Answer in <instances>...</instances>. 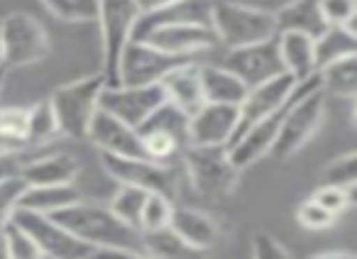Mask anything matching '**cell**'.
<instances>
[{
  "instance_id": "obj_3",
  "label": "cell",
  "mask_w": 357,
  "mask_h": 259,
  "mask_svg": "<svg viewBox=\"0 0 357 259\" xmlns=\"http://www.w3.org/2000/svg\"><path fill=\"white\" fill-rule=\"evenodd\" d=\"M211 30L218 37V45H225L228 49L277 37L274 13L235 0H211Z\"/></svg>"
},
{
  "instance_id": "obj_26",
  "label": "cell",
  "mask_w": 357,
  "mask_h": 259,
  "mask_svg": "<svg viewBox=\"0 0 357 259\" xmlns=\"http://www.w3.org/2000/svg\"><path fill=\"white\" fill-rule=\"evenodd\" d=\"M142 254L149 259H201V249L186 244L172 228L142 233Z\"/></svg>"
},
{
  "instance_id": "obj_15",
  "label": "cell",
  "mask_w": 357,
  "mask_h": 259,
  "mask_svg": "<svg viewBox=\"0 0 357 259\" xmlns=\"http://www.w3.org/2000/svg\"><path fill=\"white\" fill-rule=\"evenodd\" d=\"M169 25H211V0H178L152 13H139L130 40L142 42L149 32Z\"/></svg>"
},
{
  "instance_id": "obj_11",
  "label": "cell",
  "mask_w": 357,
  "mask_h": 259,
  "mask_svg": "<svg viewBox=\"0 0 357 259\" xmlns=\"http://www.w3.org/2000/svg\"><path fill=\"white\" fill-rule=\"evenodd\" d=\"M167 100L162 84L154 86H105L100 91L98 110L118 118L120 123L137 130L159 105Z\"/></svg>"
},
{
  "instance_id": "obj_38",
  "label": "cell",
  "mask_w": 357,
  "mask_h": 259,
  "mask_svg": "<svg viewBox=\"0 0 357 259\" xmlns=\"http://www.w3.org/2000/svg\"><path fill=\"white\" fill-rule=\"evenodd\" d=\"M296 220L298 225H303L306 230H328L335 223V215L328 213L323 205H318L313 198H306L296 210Z\"/></svg>"
},
{
  "instance_id": "obj_40",
  "label": "cell",
  "mask_w": 357,
  "mask_h": 259,
  "mask_svg": "<svg viewBox=\"0 0 357 259\" xmlns=\"http://www.w3.org/2000/svg\"><path fill=\"white\" fill-rule=\"evenodd\" d=\"M252 259H291V254L274 235L262 230L252 235Z\"/></svg>"
},
{
  "instance_id": "obj_7",
  "label": "cell",
  "mask_w": 357,
  "mask_h": 259,
  "mask_svg": "<svg viewBox=\"0 0 357 259\" xmlns=\"http://www.w3.org/2000/svg\"><path fill=\"white\" fill-rule=\"evenodd\" d=\"M196 61L194 56H176L147 45L130 40L118 61V86H154L162 84L172 71Z\"/></svg>"
},
{
  "instance_id": "obj_29",
  "label": "cell",
  "mask_w": 357,
  "mask_h": 259,
  "mask_svg": "<svg viewBox=\"0 0 357 259\" xmlns=\"http://www.w3.org/2000/svg\"><path fill=\"white\" fill-rule=\"evenodd\" d=\"M144 198H147V191L120 184V189L115 191V196H113V201H110L108 208L113 210V213L118 215L125 225L139 230V213H142Z\"/></svg>"
},
{
  "instance_id": "obj_27",
  "label": "cell",
  "mask_w": 357,
  "mask_h": 259,
  "mask_svg": "<svg viewBox=\"0 0 357 259\" xmlns=\"http://www.w3.org/2000/svg\"><path fill=\"white\" fill-rule=\"evenodd\" d=\"M318 74L323 93L340 95V98L355 100L357 93V54L342 56V59L333 61V64L323 66Z\"/></svg>"
},
{
  "instance_id": "obj_32",
  "label": "cell",
  "mask_w": 357,
  "mask_h": 259,
  "mask_svg": "<svg viewBox=\"0 0 357 259\" xmlns=\"http://www.w3.org/2000/svg\"><path fill=\"white\" fill-rule=\"evenodd\" d=\"M174 213V201L159 194H147L139 213V233H154V230L169 228Z\"/></svg>"
},
{
  "instance_id": "obj_25",
  "label": "cell",
  "mask_w": 357,
  "mask_h": 259,
  "mask_svg": "<svg viewBox=\"0 0 357 259\" xmlns=\"http://www.w3.org/2000/svg\"><path fill=\"white\" fill-rule=\"evenodd\" d=\"M350 54H357L355 27H326V32L313 40V64H316V71H321L323 66Z\"/></svg>"
},
{
  "instance_id": "obj_12",
  "label": "cell",
  "mask_w": 357,
  "mask_h": 259,
  "mask_svg": "<svg viewBox=\"0 0 357 259\" xmlns=\"http://www.w3.org/2000/svg\"><path fill=\"white\" fill-rule=\"evenodd\" d=\"M223 69L238 76L248 88H255V86L267 84V81L287 74L282 64V54H279L277 37H269V40L257 42V45L230 49L223 61Z\"/></svg>"
},
{
  "instance_id": "obj_23",
  "label": "cell",
  "mask_w": 357,
  "mask_h": 259,
  "mask_svg": "<svg viewBox=\"0 0 357 259\" xmlns=\"http://www.w3.org/2000/svg\"><path fill=\"white\" fill-rule=\"evenodd\" d=\"M279 54H282L284 71L294 76V81H306L316 76V64H313V40L301 32H282L277 35Z\"/></svg>"
},
{
  "instance_id": "obj_14",
  "label": "cell",
  "mask_w": 357,
  "mask_h": 259,
  "mask_svg": "<svg viewBox=\"0 0 357 259\" xmlns=\"http://www.w3.org/2000/svg\"><path fill=\"white\" fill-rule=\"evenodd\" d=\"M294 88H296V81L289 74H282V76H277V79L267 81V84H259V86H255V88H250L245 100L238 105V125H235V135H233V140H230V145L243 135L245 130L252 127L257 120H262L264 115L277 110L279 105L291 95Z\"/></svg>"
},
{
  "instance_id": "obj_37",
  "label": "cell",
  "mask_w": 357,
  "mask_h": 259,
  "mask_svg": "<svg viewBox=\"0 0 357 259\" xmlns=\"http://www.w3.org/2000/svg\"><path fill=\"white\" fill-rule=\"evenodd\" d=\"M3 235H6L10 259H42L40 249H37V244L32 242V237L25 233V230L17 228L13 220L3 228Z\"/></svg>"
},
{
  "instance_id": "obj_24",
  "label": "cell",
  "mask_w": 357,
  "mask_h": 259,
  "mask_svg": "<svg viewBox=\"0 0 357 259\" xmlns=\"http://www.w3.org/2000/svg\"><path fill=\"white\" fill-rule=\"evenodd\" d=\"M81 201V194L71 184L66 186H27L22 194L17 208L30 210V213L52 215L56 210L66 208V205Z\"/></svg>"
},
{
  "instance_id": "obj_9",
  "label": "cell",
  "mask_w": 357,
  "mask_h": 259,
  "mask_svg": "<svg viewBox=\"0 0 357 259\" xmlns=\"http://www.w3.org/2000/svg\"><path fill=\"white\" fill-rule=\"evenodd\" d=\"M13 223L25 230L37 244L42 259H93L96 249L91 244L81 242L79 237L61 228L50 215L30 213V210H15Z\"/></svg>"
},
{
  "instance_id": "obj_2",
  "label": "cell",
  "mask_w": 357,
  "mask_h": 259,
  "mask_svg": "<svg viewBox=\"0 0 357 259\" xmlns=\"http://www.w3.org/2000/svg\"><path fill=\"white\" fill-rule=\"evenodd\" d=\"M323 113H326V93L321 91L318 74L306 81H298V93L284 113L277 140H274L269 155H274L279 162L291 159L318 132L323 123Z\"/></svg>"
},
{
  "instance_id": "obj_21",
  "label": "cell",
  "mask_w": 357,
  "mask_h": 259,
  "mask_svg": "<svg viewBox=\"0 0 357 259\" xmlns=\"http://www.w3.org/2000/svg\"><path fill=\"white\" fill-rule=\"evenodd\" d=\"M274 25H277V35L282 32H301L316 40L318 35L326 32V20L321 15L318 0H291L284 8L274 13Z\"/></svg>"
},
{
  "instance_id": "obj_1",
  "label": "cell",
  "mask_w": 357,
  "mask_h": 259,
  "mask_svg": "<svg viewBox=\"0 0 357 259\" xmlns=\"http://www.w3.org/2000/svg\"><path fill=\"white\" fill-rule=\"evenodd\" d=\"M52 220L69 230L81 242L98 249H128V252H142V233L125 225L110 208L98 203H86L84 198L66 208L50 215Z\"/></svg>"
},
{
  "instance_id": "obj_42",
  "label": "cell",
  "mask_w": 357,
  "mask_h": 259,
  "mask_svg": "<svg viewBox=\"0 0 357 259\" xmlns=\"http://www.w3.org/2000/svg\"><path fill=\"white\" fill-rule=\"evenodd\" d=\"M135 3H137L139 13H152V10H159V8L172 6V3H178V0H135Z\"/></svg>"
},
{
  "instance_id": "obj_30",
  "label": "cell",
  "mask_w": 357,
  "mask_h": 259,
  "mask_svg": "<svg viewBox=\"0 0 357 259\" xmlns=\"http://www.w3.org/2000/svg\"><path fill=\"white\" fill-rule=\"evenodd\" d=\"M355 181H357V155L355 152H345V155L335 157V159L323 166L318 186H337V189L355 191Z\"/></svg>"
},
{
  "instance_id": "obj_20",
  "label": "cell",
  "mask_w": 357,
  "mask_h": 259,
  "mask_svg": "<svg viewBox=\"0 0 357 259\" xmlns=\"http://www.w3.org/2000/svg\"><path fill=\"white\" fill-rule=\"evenodd\" d=\"M199 81H201V93H204V103L240 105L250 91L238 76L230 74L223 66L199 64Z\"/></svg>"
},
{
  "instance_id": "obj_43",
  "label": "cell",
  "mask_w": 357,
  "mask_h": 259,
  "mask_svg": "<svg viewBox=\"0 0 357 259\" xmlns=\"http://www.w3.org/2000/svg\"><path fill=\"white\" fill-rule=\"evenodd\" d=\"M308 259H355L352 252H321V254H311Z\"/></svg>"
},
{
  "instance_id": "obj_45",
  "label": "cell",
  "mask_w": 357,
  "mask_h": 259,
  "mask_svg": "<svg viewBox=\"0 0 357 259\" xmlns=\"http://www.w3.org/2000/svg\"><path fill=\"white\" fill-rule=\"evenodd\" d=\"M6 66H0V93H3V84H6Z\"/></svg>"
},
{
  "instance_id": "obj_36",
  "label": "cell",
  "mask_w": 357,
  "mask_h": 259,
  "mask_svg": "<svg viewBox=\"0 0 357 259\" xmlns=\"http://www.w3.org/2000/svg\"><path fill=\"white\" fill-rule=\"evenodd\" d=\"M42 147L45 145H30V147H22V150H0V181L20 176L22 166H25L32 157L45 152Z\"/></svg>"
},
{
  "instance_id": "obj_13",
  "label": "cell",
  "mask_w": 357,
  "mask_h": 259,
  "mask_svg": "<svg viewBox=\"0 0 357 259\" xmlns=\"http://www.w3.org/2000/svg\"><path fill=\"white\" fill-rule=\"evenodd\" d=\"M238 125V105L204 103L186 125L191 147H228Z\"/></svg>"
},
{
  "instance_id": "obj_31",
  "label": "cell",
  "mask_w": 357,
  "mask_h": 259,
  "mask_svg": "<svg viewBox=\"0 0 357 259\" xmlns=\"http://www.w3.org/2000/svg\"><path fill=\"white\" fill-rule=\"evenodd\" d=\"M54 17L64 22H96L98 0H40Z\"/></svg>"
},
{
  "instance_id": "obj_44",
  "label": "cell",
  "mask_w": 357,
  "mask_h": 259,
  "mask_svg": "<svg viewBox=\"0 0 357 259\" xmlns=\"http://www.w3.org/2000/svg\"><path fill=\"white\" fill-rule=\"evenodd\" d=\"M0 259H10V252H8V242H6L3 230H0Z\"/></svg>"
},
{
  "instance_id": "obj_10",
  "label": "cell",
  "mask_w": 357,
  "mask_h": 259,
  "mask_svg": "<svg viewBox=\"0 0 357 259\" xmlns=\"http://www.w3.org/2000/svg\"><path fill=\"white\" fill-rule=\"evenodd\" d=\"M100 164L123 186H135V189H142L147 194L167 196L172 201L176 196V174L169 164H157L147 157L115 155H100Z\"/></svg>"
},
{
  "instance_id": "obj_41",
  "label": "cell",
  "mask_w": 357,
  "mask_h": 259,
  "mask_svg": "<svg viewBox=\"0 0 357 259\" xmlns=\"http://www.w3.org/2000/svg\"><path fill=\"white\" fill-rule=\"evenodd\" d=\"M93 259H149L142 252H128V249H98Z\"/></svg>"
},
{
  "instance_id": "obj_5",
  "label": "cell",
  "mask_w": 357,
  "mask_h": 259,
  "mask_svg": "<svg viewBox=\"0 0 357 259\" xmlns=\"http://www.w3.org/2000/svg\"><path fill=\"white\" fill-rule=\"evenodd\" d=\"M50 56V37L40 20L27 13L0 17V59L6 69L40 64Z\"/></svg>"
},
{
  "instance_id": "obj_22",
  "label": "cell",
  "mask_w": 357,
  "mask_h": 259,
  "mask_svg": "<svg viewBox=\"0 0 357 259\" xmlns=\"http://www.w3.org/2000/svg\"><path fill=\"white\" fill-rule=\"evenodd\" d=\"M162 88H164V93H167L169 103H174L181 113L189 115V118L204 105V93H201V81H199V64H196V61L172 71V74L162 81Z\"/></svg>"
},
{
  "instance_id": "obj_8",
  "label": "cell",
  "mask_w": 357,
  "mask_h": 259,
  "mask_svg": "<svg viewBox=\"0 0 357 259\" xmlns=\"http://www.w3.org/2000/svg\"><path fill=\"white\" fill-rule=\"evenodd\" d=\"M139 10L135 0H98V25L103 37V79L105 86H118V61L132 35Z\"/></svg>"
},
{
  "instance_id": "obj_28",
  "label": "cell",
  "mask_w": 357,
  "mask_h": 259,
  "mask_svg": "<svg viewBox=\"0 0 357 259\" xmlns=\"http://www.w3.org/2000/svg\"><path fill=\"white\" fill-rule=\"evenodd\" d=\"M25 110H27V130H25L27 145H47L52 137L59 135L50 98L37 100L35 105H30Z\"/></svg>"
},
{
  "instance_id": "obj_33",
  "label": "cell",
  "mask_w": 357,
  "mask_h": 259,
  "mask_svg": "<svg viewBox=\"0 0 357 259\" xmlns=\"http://www.w3.org/2000/svg\"><path fill=\"white\" fill-rule=\"evenodd\" d=\"M27 110L25 108H0V135L15 147H30L25 137Z\"/></svg>"
},
{
  "instance_id": "obj_4",
  "label": "cell",
  "mask_w": 357,
  "mask_h": 259,
  "mask_svg": "<svg viewBox=\"0 0 357 259\" xmlns=\"http://www.w3.org/2000/svg\"><path fill=\"white\" fill-rule=\"evenodd\" d=\"M105 88L103 74H91L84 79H76L71 84H64L50 95L52 110H54L59 135L86 140L89 125L98 110L100 91Z\"/></svg>"
},
{
  "instance_id": "obj_35",
  "label": "cell",
  "mask_w": 357,
  "mask_h": 259,
  "mask_svg": "<svg viewBox=\"0 0 357 259\" xmlns=\"http://www.w3.org/2000/svg\"><path fill=\"white\" fill-rule=\"evenodd\" d=\"M25 189L27 184L22 181V176H13V179L0 181V230L13 220Z\"/></svg>"
},
{
  "instance_id": "obj_16",
  "label": "cell",
  "mask_w": 357,
  "mask_h": 259,
  "mask_svg": "<svg viewBox=\"0 0 357 259\" xmlns=\"http://www.w3.org/2000/svg\"><path fill=\"white\" fill-rule=\"evenodd\" d=\"M86 140H91L100 150V155H115V157H144L142 140L139 132L130 125L120 123L118 118L96 110L93 120L89 125Z\"/></svg>"
},
{
  "instance_id": "obj_6",
  "label": "cell",
  "mask_w": 357,
  "mask_h": 259,
  "mask_svg": "<svg viewBox=\"0 0 357 259\" xmlns=\"http://www.w3.org/2000/svg\"><path fill=\"white\" fill-rule=\"evenodd\" d=\"M186 176L196 194L220 198L238 186L240 169L230 162L228 147H186L181 152Z\"/></svg>"
},
{
  "instance_id": "obj_17",
  "label": "cell",
  "mask_w": 357,
  "mask_h": 259,
  "mask_svg": "<svg viewBox=\"0 0 357 259\" xmlns=\"http://www.w3.org/2000/svg\"><path fill=\"white\" fill-rule=\"evenodd\" d=\"M142 42L176 56H196L199 52L218 47V37L211 25H169L149 32Z\"/></svg>"
},
{
  "instance_id": "obj_34",
  "label": "cell",
  "mask_w": 357,
  "mask_h": 259,
  "mask_svg": "<svg viewBox=\"0 0 357 259\" xmlns=\"http://www.w3.org/2000/svg\"><path fill=\"white\" fill-rule=\"evenodd\" d=\"M318 8L328 27H355V0H318Z\"/></svg>"
},
{
  "instance_id": "obj_19",
  "label": "cell",
  "mask_w": 357,
  "mask_h": 259,
  "mask_svg": "<svg viewBox=\"0 0 357 259\" xmlns=\"http://www.w3.org/2000/svg\"><path fill=\"white\" fill-rule=\"evenodd\" d=\"M79 164L61 152H42L22 166L20 176L27 186H66L76 179Z\"/></svg>"
},
{
  "instance_id": "obj_18",
  "label": "cell",
  "mask_w": 357,
  "mask_h": 259,
  "mask_svg": "<svg viewBox=\"0 0 357 259\" xmlns=\"http://www.w3.org/2000/svg\"><path fill=\"white\" fill-rule=\"evenodd\" d=\"M169 228L186 244L201 249V252L213 249L220 240V225L208 213H201V210L189 208V205H174Z\"/></svg>"
},
{
  "instance_id": "obj_39",
  "label": "cell",
  "mask_w": 357,
  "mask_h": 259,
  "mask_svg": "<svg viewBox=\"0 0 357 259\" xmlns=\"http://www.w3.org/2000/svg\"><path fill=\"white\" fill-rule=\"evenodd\" d=\"M311 198L337 218L342 210H347L352 205V191L337 189V186H318Z\"/></svg>"
},
{
  "instance_id": "obj_46",
  "label": "cell",
  "mask_w": 357,
  "mask_h": 259,
  "mask_svg": "<svg viewBox=\"0 0 357 259\" xmlns=\"http://www.w3.org/2000/svg\"><path fill=\"white\" fill-rule=\"evenodd\" d=\"M0 66H3V59H0Z\"/></svg>"
}]
</instances>
